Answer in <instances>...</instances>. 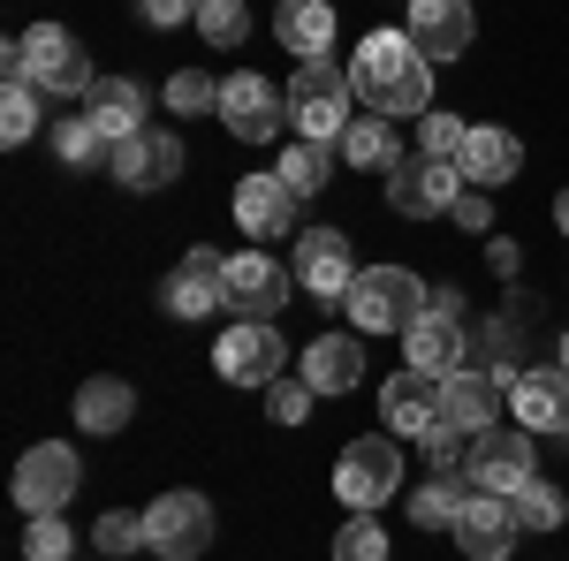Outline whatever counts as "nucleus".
I'll return each instance as SVG.
<instances>
[{"label": "nucleus", "mask_w": 569, "mask_h": 561, "mask_svg": "<svg viewBox=\"0 0 569 561\" xmlns=\"http://www.w3.org/2000/svg\"><path fill=\"white\" fill-rule=\"evenodd\" d=\"M562 372H569V334H562Z\"/></svg>", "instance_id": "obj_47"}, {"label": "nucleus", "mask_w": 569, "mask_h": 561, "mask_svg": "<svg viewBox=\"0 0 569 561\" xmlns=\"http://www.w3.org/2000/svg\"><path fill=\"white\" fill-rule=\"evenodd\" d=\"M448 220H456V228H471V236H486V228H493V206H486V190H463V198L448 206Z\"/></svg>", "instance_id": "obj_43"}, {"label": "nucleus", "mask_w": 569, "mask_h": 561, "mask_svg": "<svg viewBox=\"0 0 569 561\" xmlns=\"http://www.w3.org/2000/svg\"><path fill=\"white\" fill-rule=\"evenodd\" d=\"M335 561H388V523L380 517H350L335 531Z\"/></svg>", "instance_id": "obj_36"}, {"label": "nucleus", "mask_w": 569, "mask_h": 561, "mask_svg": "<svg viewBox=\"0 0 569 561\" xmlns=\"http://www.w3.org/2000/svg\"><path fill=\"white\" fill-rule=\"evenodd\" d=\"M289 364V342L273 334V319H228V334L213 342V372L228 388H273Z\"/></svg>", "instance_id": "obj_8"}, {"label": "nucleus", "mask_w": 569, "mask_h": 561, "mask_svg": "<svg viewBox=\"0 0 569 561\" xmlns=\"http://www.w3.org/2000/svg\"><path fill=\"white\" fill-rule=\"evenodd\" d=\"M448 539H456L471 561H509V554H517V539H525V523H517V509H509L501 493H471Z\"/></svg>", "instance_id": "obj_16"}, {"label": "nucleus", "mask_w": 569, "mask_h": 561, "mask_svg": "<svg viewBox=\"0 0 569 561\" xmlns=\"http://www.w3.org/2000/svg\"><path fill=\"white\" fill-rule=\"evenodd\" d=\"M335 152H342L350 168H365V174H388L395 160H402V137H395L388 114H357L350 130L335 137Z\"/></svg>", "instance_id": "obj_27"}, {"label": "nucleus", "mask_w": 569, "mask_h": 561, "mask_svg": "<svg viewBox=\"0 0 569 561\" xmlns=\"http://www.w3.org/2000/svg\"><path fill=\"white\" fill-rule=\"evenodd\" d=\"M509 418L525 432H569V372L562 364H525L517 380H509Z\"/></svg>", "instance_id": "obj_14"}, {"label": "nucleus", "mask_w": 569, "mask_h": 561, "mask_svg": "<svg viewBox=\"0 0 569 561\" xmlns=\"http://www.w3.org/2000/svg\"><path fill=\"white\" fill-rule=\"evenodd\" d=\"M273 39L289 46L297 61H319L335 39V0H281L273 8Z\"/></svg>", "instance_id": "obj_25"}, {"label": "nucleus", "mask_w": 569, "mask_h": 561, "mask_svg": "<svg viewBox=\"0 0 569 561\" xmlns=\"http://www.w3.org/2000/svg\"><path fill=\"white\" fill-rule=\"evenodd\" d=\"M220 122H228V137H243V144H273L281 122H289V84H273L259 69H236L220 84Z\"/></svg>", "instance_id": "obj_9"}, {"label": "nucleus", "mask_w": 569, "mask_h": 561, "mask_svg": "<svg viewBox=\"0 0 569 561\" xmlns=\"http://www.w3.org/2000/svg\"><path fill=\"white\" fill-rule=\"evenodd\" d=\"M471 182L456 174V160H426V152H402L388 168V206L402 220H433V213H448L456 198H463Z\"/></svg>", "instance_id": "obj_11"}, {"label": "nucleus", "mask_w": 569, "mask_h": 561, "mask_svg": "<svg viewBox=\"0 0 569 561\" xmlns=\"http://www.w3.org/2000/svg\"><path fill=\"white\" fill-rule=\"evenodd\" d=\"M433 311L440 319H463V289H433Z\"/></svg>", "instance_id": "obj_45"}, {"label": "nucleus", "mask_w": 569, "mask_h": 561, "mask_svg": "<svg viewBox=\"0 0 569 561\" xmlns=\"http://www.w3.org/2000/svg\"><path fill=\"white\" fill-rule=\"evenodd\" d=\"M342 303H350L357 334H410V327L433 311V289H426L410 266H365Z\"/></svg>", "instance_id": "obj_3"}, {"label": "nucleus", "mask_w": 569, "mask_h": 561, "mask_svg": "<svg viewBox=\"0 0 569 561\" xmlns=\"http://www.w3.org/2000/svg\"><path fill=\"white\" fill-rule=\"evenodd\" d=\"M335 493H342L350 517L388 509L395 493H402V440H395V432H365V440H350V448L335 455Z\"/></svg>", "instance_id": "obj_4"}, {"label": "nucleus", "mask_w": 569, "mask_h": 561, "mask_svg": "<svg viewBox=\"0 0 569 561\" xmlns=\"http://www.w3.org/2000/svg\"><path fill=\"white\" fill-rule=\"evenodd\" d=\"M501 410H509V388H501L493 372H479V364H463V372L440 380V418L456 432H493Z\"/></svg>", "instance_id": "obj_20"}, {"label": "nucleus", "mask_w": 569, "mask_h": 561, "mask_svg": "<svg viewBox=\"0 0 569 561\" xmlns=\"http://www.w3.org/2000/svg\"><path fill=\"white\" fill-rule=\"evenodd\" d=\"M380 425L395 440H426L440 425V380L433 372H418V364H402L388 388H380Z\"/></svg>", "instance_id": "obj_18"}, {"label": "nucleus", "mask_w": 569, "mask_h": 561, "mask_svg": "<svg viewBox=\"0 0 569 561\" xmlns=\"http://www.w3.org/2000/svg\"><path fill=\"white\" fill-rule=\"evenodd\" d=\"M555 228H562V236H569V182H562V190H555Z\"/></svg>", "instance_id": "obj_46"}, {"label": "nucleus", "mask_w": 569, "mask_h": 561, "mask_svg": "<svg viewBox=\"0 0 569 561\" xmlns=\"http://www.w3.org/2000/svg\"><path fill=\"white\" fill-rule=\"evenodd\" d=\"M236 220H243L251 243H273V236H289V220H297V190H289L281 174H243V182H236Z\"/></svg>", "instance_id": "obj_22"}, {"label": "nucleus", "mask_w": 569, "mask_h": 561, "mask_svg": "<svg viewBox=\"0 0 569 561\" xmlns=\"http://www.w3.org/2000/svg\"><path fill=\"white\" fill-rule=\"evenodd\" d=\"M289 266H273L266 251H236L228 273H220V303H228V319H273L281 303H289Z\"/></svg>", "instance_id": "obj_13"}, {"label": "nucleus", "mask_w": 569, "mask_h": 561, "mask_svg": "<svg viewBox=\"0 0 569 561\" xmlns=\"http://www.w3.org/2000/svg\"><path fill=\"white\" fill-rule=\"evenodd\" d=\"M418 448H426V463H433V471H463V463H471V432H456L448 418H440Z\"/></svg>", "instance_id": "obj_41"}, {"label": "nucleus", "mask_w": 569, "mask_h": 561, "mask_svg": "<svg viewBox=\"0 0 569 561\" xmlns=\"http://www.w3.org/2000/svg\"><path fill=\"white\" fill-rule=\"evenodd\" d=\"M53 160H61V168H107V160H114V137L99 130V122H91V114H61V122H53Z\"/></svg>", "instance_id": "obj_29"}, {"label": "nucleus", "mask_w": 569, "mask_h": 561, "mask_svg": "<svg viewBox=\"0 0 569 561\" xmlns=\"http://www.w3.org/2000/svg\"><path fill=\"white\" fill-rule=\"evenodd\" d=\"M531 440L539 432L525 425H493V432H471V493H525L531 478H539V455H531Z\"/></svg>", "instance_id": "obj_10"}, {"label": "nucleus", "mask_w": 569, "mask_h": 561, "mask_svg": "<svg viewBox=\"0 0 569 561\" xmlns=\"http://www.w3.org/2000/svg\"><path fill=\"white\" fill-rule=\"evenodd\" d=\"M130 418H137L130 380H84V388H77V425L84 432H122Z\"/></svg>", "instance_id": "obj_28"}, {"label": "nucleus", "mask_w": 569, "mask_h": 561, "mask_svg": "<svg viewBox=\"0 0 569 561\" xmlns=\"http://www.w3.org/2000/svg\"><path fill=\"white\" fill-rule=\"evenodd\" d=\"M335 160H342V152H327V144H311V137H297V144H289V152H281V182H289V190H297V198H319V190H327V182H335Z\"/></svg>", "instance_id": "obj_31"}, {"label": "nucleus", "mask_w": 569, "mask_h": 561, "mask_svg": "<svg viewBox=\"0 0 569 561\" xmlns=\"http://www.w3.org/2000/svg\"><path fill=\"white\" fill-rule=\"evenodd\" d=\"M198 31H206V46H243L251 39V8L243 0H206L198 8Z\"/></svg>", "instance_id": "obj_37"}, {"label": "nucleus", "mask_w": 569, "mask_h": 561, "mask_svg": "<svg viewBox=\"0 0 569 561\" xmlns=\"http://www.w3.org/2000/svg\"><path fill=\"white\" fill-rule=\"evenodd\" d=\"M289 273L305 281V297L342 303L365 266L350 259V236H342V228H305V236H297V259H289Z\"/></svg>", "instance_id": "obj_12"}, {"label": "nucleus", "mask_w": 569, "mask_h": 561, "mask_svg": "<svg viewBox=\"0 0 569 561\" xmlns=\"http://www.w3.org/2000/svg\"><path fill=\"white\" fill-rule=\"evenodd\" d=\"M69 547H77V539H69L61 517H31L23 523V561H69Z\"/></svg>", "instance_id": "obj_40"}, {"label": "nucleus", "mask_w": 569, "mask_h": 561, "mask_svg": "<svg viewBox=\"0 0 569 561\" xmlns=\"http://www.w3.org/2000/svg\"><path fill=\"white\" fill-rule=\"evenodd\" d=\"M198 8H206V0H137V16H144L152 31H176V23H198Z\"/></svg>", "instance_id": "obj_42"}, {"label": "nucleus", "mask_w": 569, "mask_h": 561, "mask_svg": "<svg viewBox=\"0 0 569 561\" xmlns=\"http://www.w3.org/2000/svg\"><path fill=\"white\" fill-rule=\"evenodd\" d=\"M168 114H220V84L206 69H176L168 77Z\"/></svg>", "instance_id": "obj_35"}, {"label": "nucleus", "mask_w": 569, "mask_h": 561, "mask_svg": "<svg viewBox=\"0 0 569 561\" xmlns=\"http://www.w3.org/2000/svg\"><path fill=\"white\" fill-rule=\"evenodd\" d=\"M206 547H213V501H206V493L176 485V493H160V501L144 509V554L198 561Z\"/></svg>", "instance_id": "obj_7"}, {"label": "nucleus", "mask_w": 569, "mask_h": 561, "mask_svg": "<svg viewBox=\"0 0 569 561\" xmlns=\"http://www.w3.org/2000/svg\"><path fill=\"white\" fill-rule=\"evenodd\" d=\"M182 160H190V152H182L168 130H137V137H122V144H114L107 174H114L122 190H168V182L182 174Z\"/></svg>", "instance_id": "obj_17"}, {"label": "nucleus", "mask_w": 569, "mask_h": 561, "mask_svg": "<svg viewBox=\"0 0 569 561\" xmlns=\"http://www.w3.org/2000/svg\"><path fill=\"white\" fill-rule=\"evenodd\" d=\"M305 380L319 394H350L357 380H365V342H350V334H319V342H305Z\"/></svg>", "instance_id": "obj_26"}, {"label": "nucleus", "mask_w": 569, "mask_h": 561, "mask_svg": "<svg viewBox=\"0 0 569 561\" xmlns=\"http://www.w3.org/2000/svg\"><path fill=\"white\" fill-rule=\"evenodd\" d=\"M8 485H16V509L23 517H61L77 501V485H84V463H77L69 440H39V448H23V463H16Z\"/></svg>", "instance_id": "obj_6"}, {"label": "nucleus", "mask_w": 569, "mask_h": 561, "mask_svg": "<svg viewBox=\"0 0 569 561\" xmlns=\"http://www.w3.org/2000/svg\"><path fill=\"white\" fill-rule=\"evenodd\" d=\"M402 364H418V372H433V380L463 372V364H471V327H463V319H440V311H426V319L402 334Z\"/></svg>", "instance_id": "obj_21"}, {"label": "nucleus", "mask_w": 569, "mask_h": 561, "mask_svg": "<svg viewBox=\"0 0 569 561\" xmlns=\"http://www.w3.org/2000/svg\"><path fill=\"white\" fill-rule=\"evenodd\" d=\"M350 69H335L327 53L319 61H297V77H289V122H297V137H311V144H335V137L350 130Z\"/></svg>", "instance_id": "obj_5"}, {"label": "nucleus", "mask_w": 569, "mask_h": 561, "mask_svg": "<svg viewBox=\"0 0 569 561\" xmlns=\"http://www.w3.org/2000/svg\"><path fill=\"white\" fill-rule=\"evenodd\" d=\"M463 137H471V122H456V114H426V122H418V152H426V160H463Z\"/></svg>", "instance_id": "obj_39"}, {"label": "nucleus", "mask_w": 569, "mask_h": 561, "mask_svg": "<svg viewBox=\"0 0 569 561\" xmlns=\"http://www.w3.org/2000/svg\"><path fill=\"white\" fill-rule=\"evenodd\" d=\"M220 273H228V259H220L213 243H190L182 266L168 273V289H160L168 319H213L220 311Z\"/></svg>", "instance_id": "obj_19"}, {"label": "nucleus", "mask_w": 569, "mask_h": 561, "mask_svg": "<svg viewBox=\"0 0 569 561\" xmlns=\"http://www.w3.org/2000/svg\"><path fill=\"white\" fill-rule=\"evenodd\" d=\"M0 61H8V77L39 84L46 99H69V91L99 84V77H91V61H84V39H77V31H61V23H31L23 39L0 46Z\"/></svg>", "instance_id": "obj_2"}, {"label": "nucleus", "mask_w": 569, "mask_h": 561, "mask_svg": "<svg viewBox=\"0 0 569 561\" xmlns=\"http://www.w3.org/2000/svg\"><path fill=\"white\" fill-rule=\"evenodd\" d=\"M486 259H493V273H501V281H517V266H525V251H517L509 236H493V243H486Z\"/></svg>", "instance_id": "obj_44"}, {"label": "nucleus", "mask_w": 569, "mask_h": 561, "mask_svg": "<svg viewBox=\"0 0 569 561\" xmlns=\"http://www.w3.org/2000/svg\"><path fill=\"white\" fill-rule=\"evenodd\" d=\"M311 402H319V388H311L305 372H297V380L281 372V380L266 388V418H273V425H305V418H311Z\"/></svg>", "instance_id": "obj_38"}, {"label": "nucleus", "mask_w": 569, "mask_h": 561, "mask_svg": "<svg viewBox=\"0 0 569 561\" xmlns=\"http://www.w3.org/2000/svg\"><path fill=\"white\" fill-rule=\"evenodd\" d=\"M479 39V16H471V0H410V46L426 53V61H463Z\"/></svg>", "instance_id": "obj_15"}, {"label": "nucleus", "mask_w": 569, "mask_h": 561, "mask_svg": "<svg viewBox=\"0 0 569 561\" xmlns=\"http://www.w3.org/2000/svg\"><path fill=\"white\" fill-rule=\"evenodd\" d=\"M91 547H99V561H122L144 547V509H107V517L91 523Z\"/></svg>", "instance_id": "obj_34"}, {"label": "nucleus", "mask_w": 569, "mask_h": 561, "mask_svg": "<svg viewBox=\"0 0 569 561\" xmlns=\"http://www.w3.org/2000/svg\"><path fill=\"white\" fill-rule=\"evenodd\" d=\"M509 509H517L525 531H562V523H569V493H562V485H547V478H531L525 493H509Z\"/></svg>", "instance_id": "obj_33"}, {"label": "nucleus", "mask_w": 569, "mask_h": 561, "mask_svg": "<svg viewBox=\"0 0 569 561\" xmlns=\"http://www.w3.org/2000/svg\"><path fill=\"white\" fill-rule=\"evenodd\" d=\"M463 501H471V493H463V478H456V471H433L418 493H410V523H418V531H456Z\"/></svg>", "instance_id": "obj_30"}, {"label": "nucleus", "mask_w": 569, "mask_h": 561, "mask_svg": "<svg viewBox=\"0 0 569 561\" xmlns=\"http://www.w3.org/2000/svg\"><path fill=\"white\" fill-rule=\"evenodd\" d=\"M39 84H23V77H8V91H0V144L16 152V144H31L39 137Z\"/></svg>", "instance_id": "obj_32"}, {"label": "nucleus", "mask_w": 569, "mask_h": 561, "mask_svg": "<svg viewBox=\"0 0 569 561\" xmlns=\"http://www.w3.org/2000/svg\"><path fill=\"white\" fill-rule=\"evenodd\" d=\"M350 91L388 122H402V114L426 122L433 114V61L410 46V31H365L350 53Z\"/></svg>", "instance_id": "obj_1"}, {"label": "nucleus", "mask_w": 569, "mask_h": 561, "mask_svg": "<svg viewBox=\"0 0 569 561\" xmlns=\"http://www.w3.org/2000/svg\"><path fill=\"white\" fill-rule=\"evenodd\" d=\"M84 99H91L84 114L114 137V144H122V137H137V130H152V122H144V107H152V99H144V84H137V77H99Z\"/></svg>", "instance_id": "obj_24"}, {"label": "nucleus", "mask_w": 569, "mask_h": 561, "mask_svg": "<svg viewBox=\"0 0 569 561\" xmlns=\"http://www.w3.org/2000/svg\"><path fill=\"white\" fill-rule=\"evenodd\" d=\"M456 174H463L471 190H501V182H517V174H525V137H517V130H471V137H463Z\"/></svg>", "instance_id": "obj_23"}]
</instances>
